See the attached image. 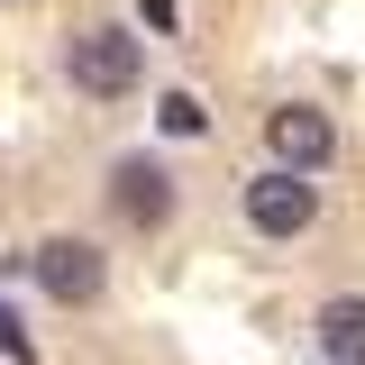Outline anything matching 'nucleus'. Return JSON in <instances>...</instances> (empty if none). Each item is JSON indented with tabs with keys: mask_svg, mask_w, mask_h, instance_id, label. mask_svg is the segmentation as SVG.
Instances as JSON below:
<instances>
[{
	"mask_svg": "<svg viewBox=\"0 0 365 365\" xmlns=\"http://www.w3.org/2000/svg\"><path fill=\"white\" fill-rule=\"evenodd\" d=\"M137 73H146V55H137L128 28H83V37H73V83H83L91 101H128Z\"/></svg>",
	"mask_w": 365,
	"mask_h": 365,
	"instance_id": "f257e3e1",
	"label": "nucleus"
},
{
	"mask_svg": "<svg viewBox=\"0 0 365 365\" xmlns=\"http://www.w3.org/2000/svg\"><path fill=\"white\" fill-rule=\"evenodd\" d=\"M247 220H256V237H302L319 220V182L292 174V165H274V174L247 182Z\"/></svg>",
	"mask_w": 365,
	"mask_h": 365,
	"instance_id": "f03ea898",
	"label": "nucleus"
},
{
	"mask_svg": "<svg viewBox=\"0 0 365 365\" xmlns=\"http://www.w3.org/2000/svg\"><path fill=\"white\" fill-rule=\"evenodd\" d=\"M265 146H274V165L319 174V165L338 155V119H329V110H311V101H283V110H265Z\"/></svg>",
	"mask_w": 365,
	"mask_h": 365,
	"instance_id": "7ed1b4c3",
	"label": "nucleus"
},
{
	"mask_svg": "<svg viewBox=\"0 0 365 365\" xmlns=\"http://www.w3.org/2000/svg\"><path fill=\"white\" fill-rule=\"evenodd\" d=\"M28 265H37V283L55 292V302H73V311H83V302H101V283H110L101 247H83V237H46Z\"/></svg>",
	"mask_w": 365,
	"mask_h": 365,
	"instance_id": "20e7f679",
	"label": "nucleus"
},
{
	"mask_svg": "<svg viewBox=\"0 0 365 365\" xmlns=\"http://www.w3.org/2000/svg\"><path fill=\"white\" fill-rule=\"evenodd\" d=\"M110 201H119L128 228H165L174 220V182H165V165H146V155H128V165L110 174Z\"/></svg>",
	"mask_w": 365,
	"mask_h": 365,
	"instance_id": "39448f33",
	"label": "nucleus"
},
{
	"mask_svg": "<svg viewBox=\"0 0 365 365\" xmlns=\"http://www.w3.org/2000/svg\"><path fill=\"white\" fill-rule=\"evenodd\" d=\"M319 356L329 365H365V292H338L319 311Z\"/></svg>",
	"mask_w": 365,
	"mask_h": 365,
	"instance_id": "423d86ee",
	"label": "nucleus"
},
{
	"mask_svg": "<svg viewBox=\"0 0 365 365\" xmlns=\"http://www.w3.org/2000/svg\"><path fill=\"white\" fill-rule=\"evenodd\" d=\"M165 128H174V137H201V101H192V91H165Z\"/></svg>",
	"mask_w": 365,
	"mask_h": 365,
	"instance_id": "0eeeda50",
	"label": "nucleus"
},
{
	"mask_svg": "<svg viewBox=\"0 0 365 365\" xmlns=\"http://www.w3.org/2000/svg\"><path fill=\"white\" fill-rule=\"evenodd\" d=\"M0 347H9V356L28 365V329H19V311H9V302H0Z\"/></svg>",
	"mask_w": 365,
	"mask_h": 365,
	"instance_id": "6e6552de",
	"label": "nucleus"
},
{
	"mask_svg": "<svg viewBox=\"0 0 365 365\" xmlns=\"http://www.w3.org/2000/svg\"><path fill=\"white\" fill-rule=\"evenodd\" d=\"M137 19H146V28H165V37H174V19H182V9H174V0H137Z\"/></svg>",
	"mask_w": 365,
	"mask_h": 365,
	"instance_id": "1a4fd4ad",
	"label": "nucleus"
},
{
	"mask_svg": "<svg viewBox=\"0 0 365 365\" xmlns=\"http://www.w3.org/2000/svg\"><path fill=\"white\" fill-rule=\"evenodd\" d=\"M319 365H329V356H319Z\"/></svg>",
	"mask_w": 365,
	"mask_h": 365,
	"instance_id": "9d476101",
	"label": "nucleus"
}]
</instances>
